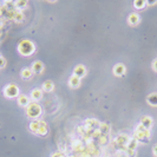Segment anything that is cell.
Wrapping results in <instances>:
<instances>
[{
    "mask_svg": "<svg viewBox=\"0 0 157 157\" xmlns=\"http://www.w3.org/2000/svg\"><path fill=\"white\" fill-rule=\"evenodd\" d=\"M98 130L100 132V135L108 136V133H109V131H110V126H109V124H106V123H100Z\"/></svg>",
    "mask_w": 157,
    "mask_h": 157,
    "instance_id": "2e32d148",
    "label": "cell"
},
{
    "mask_svg": "<svg viewBox=\"0 0 157 157\" xmlns=\"http://www.w3.org/2000/svg\"><path fill=\"white\" fill-rule=\"evenodd\" d=\"M147 102L150 105H152V106H157V92L150 93L148 96V98H147Z\"/></svg>",
    "mask_w": 157,
    "mask_h": 157,
    "instance_id": "ac0fdd59",
    "label": "cell"
},
{
    "mask_svg": "<svg viewBox=\"0 0 157 157\" xmlns=\"http://www.w3.org/2000/svg\"><path fill=\"white\" fill-rule=\"evenodd\" d=\"M13 19L17 21V23H21L24 20V13L21 11H16L13 13Z\"/></svg>",
    "mask_w": 157,
    "mask_h": 157,
    "instance_id": "44dd1931",
    "label": "cell"
},
{
    "mask_svg": "<svg viewBox=\"0 0 157 157\" xmlns=\"http://www.w3.org/2000/svg\"><path fill=\"white\" fill-rule=\"evenodd\" d=\"M35 50V44L32 43L31 40H21L19 43V45H18V52L20 53L21 56H25V57H28V56L33 54Z\"/></svg>",
    "mask_w": 157,
    "mask_h": 157,
    "instance_id": "6da1fadb",
    "label": "cell"
},
{
    "mask_svg": "<svg viewBox=\"0 0 157 157\" xmlns=\"http://www.w3.org/2000/svg\"><path fill=\"white\" fill-rule=\"evenodd\" d=\"M152 69L157 72V59L156 60H154V63H152Z\"/></svg>",
    "mask_w": 157,
    "mask_h": 157,
    "instance_id": "4316f807",
    "label": "cell"
},
{
    "mask_svg": "<svg viewBox=\"0 0 157 157\" xmlns=\"http://www.w3.org/2000/svg\"><path fill=\"white\" fill-rule=\"evenodd\" d=\"M152 152H154V155L157 156V144L156 145H154V149H152Z\"/></svg>",
    "mask_w": 157,
    "mask_h": 157,
    "instance_id": "83f0119b",
    "label": "cell"
},
{
    "mask_svg": "<svg viewBox=\"0 0 157 157\" xmlns=\"http://www.w3.org/2000/svg\"><path fill=\"white\" fill-rule=\"evenodd\" d=\"M137 145H138V141L136 140L135 137H132V138H130V141H129V143H128V145H126V149L136 150Z\"/></svg>",
    "mask_w": 157,
    "mask_h": 157,
    "instance_id": "ffe728a7",
    "label": "cell"
},
{
    "mask_svg": "<svg viewBox=\"0 0 157 157\" xmlns=\"http://www.w3.org/2000/svg\"><path fill=\"white\" fill-rule=\"evenodd\" d=\"M14 6H16L17 9H25V7L27 6V1H16Z\"/></svg>",
    "mask_w": 157,
    "mask_h": 157,
    "instance_id": "7402d4cb",
    "label": "cell"
},
{
    "mask_svg": "<svg viewBox=\"0 0 157 157\" xmlns=\"http://www.w3.org/2000/svg\"><path fill=\"white\" fill-rule=\"evenodd\" d=\"M85 75H86V68H85L84 65H82V64L77 65V66L73 69V76H76V77H78V78H83Z\"/></svg>",
    "mask_w": 157,
    "mask_h": 157,
    "instance_id": "52a82bcc",
    "label": "cell"
},
{
    "mask_svg": "<svg viewBox=\"0 0 157 157\" xmlns=\"http://www.w3.org/2000/svg\"><path fill=\"white\" fill-rule=\"evenodd\" d=\"M125 72H126V69H125V65L122 64V63H118V64H116L114 68V73L117 76V77H122L125 75Z\"/></svg>",
    "mask_w": 157,
    "mask_h": 157,
    "instance_id": "ba28073f",
    "label": "cell"
},
{
    "mask_svg": "<svg viewBox=\"0 0 157 157\" xmlns=\"http://www.w3.org/2000/svg\"><path fill=\"white\" fill-rule=\"evenodd\" d=\"M69 85H70V87H72V89H77V87L80 86V78H78V77H76V76H71L70 79H69Z\"/></svg>",
    "mask_w": 157,
    "mask_h": 157,
    "instance_id": "4fadbf2b",
    "label": "cell"
},
{
    "mask_svg": "<svg viewBox=\"0 0 157 157\" xmlns=\"http://www.w3.org/2000/svg\"><path fill=\"white\" fill-rule=\"evenodd\" d=\"M54 89V84H53L52 80H46L43 83V86H42V90L45 91V92H51Z\"/></svg>",
    "mask_w": 157,
    "mask_h": 157,
    "instance_id": "9a60e30c",
    "label": "cell"
},
{
    "mask_svg": "<svg viewBox=\"0 0 157 157\" xmlns=\"http://www.w3.org/2000/svg\"><path fill=\"white\" fill-rule=\"evenodd\" d=\"M6 66V60L4 57H0V69H4Z\"/></svg>",
    "mask_w": 157,
    "mask_h": 157,
    "instance_id": "d4e9b609",
    "label": "cell"
},
{
    "mask_svg": "<svg viewBox=\"0 0 157 157\" xmlns=\"http://www.w3.org/2000/svg\"><path fill=\"white\" fill-rule=\"evenodd\" d=\"M125 155L128 157H135L136 156V150H131V149H125L124 150Z\"/></svg>",
    "mask_w": 157,
    "mask_h": 157,
    "instance_id": "603a6c76",
    "label": "cell"
},
{
    "mask_svg": "<svg viewBox=\"0 0 157 157\" xmlns=\"http://www.w3.org/2000/svg\"><path fill=\"white\" fill-rule=\"evenodd\" d=\"M0 14H1V7H0Z\"/></svg>",
    "mask_w": 157,
    "mask_h": 157,
    "instance_id": "f546056e",
    "label": "cell"
},
{
    "mask_svg": "<svg viewBox=\"0 0 157 157\" xmlns=\"http://www.w3.org/2000/svg\"><path fill=\"white\" fill-rule=\"evenodd\" d=\"M30 130L38 136H45L47 133V125L43 121H33L30 124Z\"/></svg>",
    "mask_w": 157,
    "mask_h": 157,
    "instance_id": "7a4b0ae2",
    "label": "cell"
},
{
    "mask_svg": "<svg viewBox=\"0 0 157 157\" xmlns=\"http://www.w3.org/2000/svg\"><path fill=\"white\" fill-rule=\"evenodd\" d=\"M140 20L141 18L137 13H131L130 16H129V18H128V23H129V25H131V26L138 25L140 24Z\"/></svg>",
    "mask_w": 157,
    "mask_h": 157,
    "instance_id": "30bf717a",
    "label": "cell"
},
{
    "mask_svg": "<svg viewBox=\"0 0 157 157\" xmlns=\"http://www.w3.org/2000/svg\"><path fill=\"white\" fill-rule=\"evenodd\" d=\"M26 114L31 118H38L42 115V106L38 103H35V102H32V103H30L27 105Z\"/></svg>",
    "mask_w": 157,
    "mask_h": 157,
    "instance_id": "277c9868",
    "label": "cell"
},
{
    "mask_svg": "<svg viewBox=\"0 0 157 157\" xmlns=\"http://www.w3.org/2000/svg\"><path fill=\"white\" fill-rule=\"evenodd\" d=\"M129 141H130V137H129L128 135L123 133V135H119V136H117V137L115 138L114 143L117 148L122 149V150H125L128 143H129Z\"/></svg>",
    "mask_w": 157,
    "mask_h": 157,
    "instance_id": "8992f818",
    "label": "cell"
},
{
    "mask_svg": "<svg viewBox=\"0 0 157 157\" xmlns=\"http://www.w3.org/2000/svg\"><path fill=\"white\" fill-rule=\"evenodd\" d=\"M106 142H108V136L100 135V136H99V144H105Z\"/></svg>",
    "mask_w": 157,
    "mask_h": 157,
    "instance_id": "cb8c5ba5",
    "label": "cell"
},
{
    "mask_svg": "<svg viewBox=\"0 0 157 157\" xmlns=\"http://www.w3.org/2000/svg\"><path fill=\"white\" fill-rule=\"evenodd\" d=\"M52 157H66V156L63 155V154H60V152H57V154H53Z\"/></svg>",
    "mask_w": 157,
    "mask_h": 157,
    "instance_id": "484cf974",
    "label": "cell"
},
{
    "mask_svg": "<svg viewBox=\"0 0 157 157\" xmlns=\"http://www.w3.org/2000/svg\"><path fill=\"white\" fill-rule=\"evenodd\" d=\"M4 96L7 98H16L19 96V87L16 84H9L4 89Z\"/></svg>",
    "mask_w": 157,
    "mask_h": 157,
    "instance_id": "5b68a950",
    "label": "cell"
},
{
    "mask_svg": "<svg viewBox=\"0 0 157 157\" xmlns=\"http://www.w3.org/2000/svg\"><path fill=\"white\" fill-rule=\"evenodd\" d=\"M32 71H33V73H43L44 71V65L42 61H35L33 63V65H32Z\"/></svg>",
    "mask_w": 157,
    "mask_h": 157,
    "instance_id": "7c38bea8",
    "label": "cell"
},
{
    "mask_svg": "<svg viewBox=\"0 0 157 157\" xmlns=\"http://www.w3.org/2000/svg\"><path fill=\"white\" fill-rule=\"evenodd\" d=\"M32 76H33V71H32L31 68H25L24 70L21 71V77L24 79L32 78Z\"/></svg>",
    "mask_w": 157,
    "mask_h": 157,
    "instance_id": "e0dca14e",
    "label": "cell"
},
{
    "mask_svg": "<svg viewBox=\"0 0 157 157\" xmlns=\"http://www.w3.org/2000/svg\"><path fill=\"white\" fill-rule=\"evenodd\" d=\"M140 124H142L145 129L150 130V128H151V125H152V119H151V117H149V116H144V117H142Z\"/></svg>",
    "mask_w": 157,
    "mask_h": 157,
    "instance_id": "5bb4252c",
    "label": "cell"
},
{
    "mask_svg": "<svg viewBox=\"0 0 157 157\" xmlns=\"http://www.w3.org/2000/svg\"><path fill=\"white\" fill-rule=\"evenodd\" d=\"M31 102H30V98L26 96V95H19L18 96V104L20 105V106H23V108H25L27 105L30 104Z\"/></svg>",
    "mask_w": 157,
    "mask_h": 157,
    "instance_id": "8fae6325",
    "label": "cell"
},
{
    "mask_svg": "<svg viewBox=\"0 0 157 157\" xmlns=\"http://www.w3.org/2000/svg\"><path fill=\"white\" fill-rule=\"evenodd\" d=\"M43 92L44 91L42 89H33L32 92H31V99L37 103L38 100H40L43 98Z\"/></svg>",
    "mask_w": 157,
    "mask_h": 157,
    "instance_id": "9c48e42d",
    "label": "cell"
},
{
    "mask_svg": "<svg viewBox=\"0 0 157 157\" xmlns=\"http://www.w3.org/2000/svg\"><path fill=\"white\" fill-rule=\"evenodd\" d=\"M155 4H157V0H155V1H147V5H155Z\"/></svg>",
    "mask_w": 157,
    "mask_h": 157,
    "instance_id": "f1b7e54d",
    "label": "cell"
},
{
    "mask_svg": "<svg viewBox=\"0 0 157 157\" xmlns=\"http://www.w3.org/2000/svg\"><path fill=\"white\" fill-rule=\"evenodd\" d=\"M135 138L138 141V142H143V141H149L150 140V136H151V133H150V130L148 129H145L142 124H138L137 125V128H136V130H135Z\"/></svg>",
    "mask_w": 157,
    "mask_h": 157,
    "instance_id": "3957f363",
    "label": "cell"
},
{
    "mask_svg": "<svg viewBox=\"0 0 157 157\" xmlns=\"http://www.w3.org/2000/svg\"><path fill=\"white\" fill-rule=\"evenodd\" d=\"M133 6L137 9H143L147 6V1L145 0H135L133 1Z\"/></svg>",
    "mask_w": 157,
    "mask_h": 157,
    "instance_id": "d6986e66",
    "label": "cell"
}]
</instances>
